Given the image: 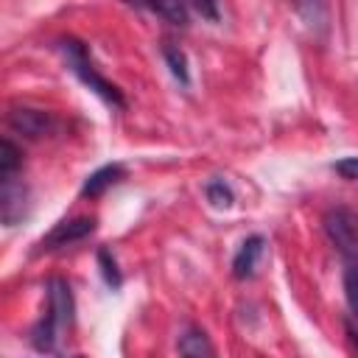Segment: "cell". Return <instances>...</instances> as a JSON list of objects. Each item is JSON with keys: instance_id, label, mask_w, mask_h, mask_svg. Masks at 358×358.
Returning a JSON list of instances; mask_svg holds the SVG:
<instances>
[{"instance_id": "cell-1", "label": "cell", "mask_w": 358, "mask_h": 358, "mask_svg": "<svg viewBox=\"0 0 358 358\" xmlns=\"http://www.w3.org/2000/svg\"><path fill=\"white\" fill-rule=\"evenodd\" d=\"M73 310H76V302H73V291H70L67 280H62V277L48 280V310L31 330L34 350L56 352L59 333L73 324Z\"/></svg>"}, {"instance_id": "cell-2", "label": "cell", "mask_w": 358, "mask_h": 358, "mask_svg": "<svg viewBox=\"0 0 358 358\" xmlns=\"http://www.w3.org/2000/svg\"><path fill=\"white\" fill-rule=\"evenodd\" d=\"M56 50L64 56V62H67L70 73H73V76H76V78H78L90 92H95L103 103H109V106H115V109H123V106H126L123 92L95 70V64H92L90 50H87V45H84V42H78V39L67 36V39H59V42H56Z\"/></svg>"}, {"instance_id": "cell-3", "label": "cell", "mask_w": 358, "mask_h": 358, "mask_svg": "<svg viewBox=\"0 0 358 358\" xmlns=\"http://www.w3.org/2000/svg\"><path fill=\"white\" fill-rule=\"evenodd\" d=\"M324 235L344 260H358V215L350 207H330L322 218Z\"/></svg>"}, {"instance_id": "cell-4", "label": "cell", "mask_w": 358, "mask_h": 358, "mask_svg": "<svg viewBox=\"0 0 358 358\" xmlns=\"http://www.w3.org/2000/svg\"><path fill=\"white\" fill-rule=\"evenodd\" d=\"M95 218L90 215H78V218H67V221H59L42 241H39V252H53V249H62V246H70V243H78L84 238H90L95 232Z\"/></svg>"}, {"instance_id": "cell-5", "label": "cell", "mask_w": 358, "mask_h": 358, "mask_svg": "<svg viewBox=\"0 0 358 358\" xmlns=\"http://www.w3.org/2000/svg\"><path fill=\"white\" fill-rule=\"evenodd\" d=\"M8 126L31 140H39V137H48L56 131V117L45 109H34V106H14L8 112Z\"/></svg>"}, {"instance_id": "cell-6", "label": "cell", "mask_w": 358, "mask_h": 358, "mask_svg": "<svg viewBox=\"0 0 358 358\" xmlns=\"http://www.w3.org/2000/svg\"><path fill=\"white\" fill-rule=\"evenodd\" d=\"M3 190H0V215L6 227H14L17 221H22L25 215V204H28V187L22 182H17V176L11 179H0Z\"/></svg>"}, {"instance_id": "cell-7", "label": "cell", "mask_w": 358, "mask_h": 358, "mask_svg": "<svg viewBox=\"0 0 358 358\" xmlns=\"http://www.w3.org/2000/svg\"><path fill=\"white\" fill-rule=\"evenodd\" d=\"M263 252H266V238L263 235H249L238 246V252L232 257V277L235 280H252L255 271H257V266H260Z\"/></svg>"}, {"instance_id": "cell-8", "label": "cell", "mask_w": 358, "mask_h": 358, "mask_svg": "<svg viewBox=\"0 0 358 358\" xmlns=\"http://www.w3.org/2000/svg\"><path fill=\"white\" fill-rule=\"evenodd\" d=\"M123 176H126V168H123L120 162L101 165L98 171H92V173L84 179V185H81V196H84V199H98V196H103L112 185H117Z\"/></svg>"}, {"instance_id": "cell-9", "label": "cell", "mask_w": 358, "mask_h": 358, "mask_svg": "<svg viewBox=\"0 0 358 358\" xmlns=\"http://www.w3.org/2000/svg\"><path fill=\"white\" fill-rule=\"evenodd\" d=\"M291 6L296 8V14L302 17V22L310 31H324L327 28V3L324 0H291Z\"/></svg>"}, {"instance_id": "cell-10", "label": "cell", "mask_w": 358, "mask_h": 358, "mask_svg": "<svg viewBox=\"0 0 358 358\" xmlns=\"http://www.w3.org/2000/svg\"><path fill=\"white\" fill-rule=\"evenodd\" d=\"M176 347H179L182 355H193V358L213 355V344H210V338H207V333H204L201 327H187V330L179 336Z\"/></svg>"}, {"instance_id": "cell-11", "label": "cell", "mask_w": 358, "mask_h": 358, "mask_svg": "<svg viewBox=\"0 0 358 358\" xmlns=\"http://www.w3.org/2000/svg\"><path fill=\"white\" fill-rule=\"evenodd\" d=\"M341 282H344V299H347V308H350V313L358 319V260H344Z\"/></svg>"}, {"instance_id": "cell-12", "label": "cell", "mask_w": 358, "mask_h": 358, "mask_svg": "<svg viewBox=\"0 0 358 358\" xmlns=\"http://www.w3.org/2000/svg\"><path fill=\"white\" fill-rule=\"evenodd\" d=\"M162 59H165V64L171 67V73H173V78H176V81L190 84V73H187V56L182 53V48H179V45L165 42V45H162Z\"/></svg>"}, {"instance_id": "cell-13", "label": "cell", "mask_w": 358, "mask_h": 358, "mask_svg": "<svg viewBox=\"0 0 358 358\" xmlns=\"http://www.w3.org/2000/svg\"><path fill=\"white\" fill-rule=\"evenodd\" d=\"M95 260H98V268H101L103 282H106L112 291H117V288L123 285V274H120V268H117L115 255H112L106 246H101V249H98V255H95Z\"/></svg>"}, {"instance_id": "cell-14", "label": "cell", "mask_w": 358, "mask_h": 358, "mask_svg": "<svg viewBox=\"0 0 358 358\" xmlns=\"http://www.w3.org/2000/svg\"><path fill=\"white\" fill-rule=\"evenodd\" d=\"M20 168H22V154H20V148H17L11 140H3V143H0V179L17 176Z\"/></svg>"}, {"instance_id": "cell-15", "label": "cell", "mask_w": 358, "mask_h": 358, "mask_svg": "<svg viewBox=\"0 0 358 358\" xmlns=\"http://www.w3.org/2000/svg\"><path fill=\"white\" fill-rule=\"evenodd\" d=\"M154 14H159L171 25H179V28L187 25V6H185V0H157V11Z\"/></svg>"}, {"instance_id": "cell-16", "label": "cell", "mask_w": 358, "mask_h": 358, "mask_svg": "<svg viewBox=\"0 0 358 358\" xmlns=\"http://www.w3.org/2000/svg\"><path fill=\"white\" fill-rule=\"evenodd\" d=\"M204 193H207V201H210L213 207H218V210H227V207H232V201H235V193H232V187H229L224 179L207 182Z\"/></svg>"}, {"instance_id": "cell-17", "label": "cell", "mask_w": 358, "mask_h": 358, "mask_svg": "<svg viewBox=\"0 0 358 358\" xmlns=\"http://www.w3.org/2000/svg\"><path fill=\"white\" fill-rule=\"evenodd\" d=\"M333 171H336L341 179L355 182V179H358V157H344V159H338V162L333 165Z\"/></svg>"}, {"instance_id": "cell-18", "label": "cell", "mask_w": 358, "mask_h": 358, "mask_svg": "<svg viewBox=\"0 0 358 358\" xmlns=\"http://www.w3.org/2000/svg\"><path fill=\"white\" fill-rule=\"evenodd\" d=\"M190 3H193V8H196L204 20L218 22V0H190Z\"/></svg>"}, {"instance_id": "cell-19", "label": "cell", "mask_w": 358, "mask_h": 358, "mask_svg": "<svg viewBox=\"0 0 358 358\" xmlns=\"http://www.w3.org/2000/svg\"><path fill=\"white\" fill-rule=\"evenodd\" d=\"M126 6H134V8H145V11H157V0H123Z\"/></svg>"}, {"instance_id": "cell-20", "label": "cell", "mask_w": 358, "mask_h": 358, "mask_svg": "<svg viewBox=\"0 0 358 358\" xmlns=\"http://www.w3.org/2000/svg\"><path fill=\"white\" fill-rule=\"evenodd\" d=\"M344 327H347V338H350V344L358 350V330H355V324H352V322H344Z\"/></svg>"}]
</instances>
